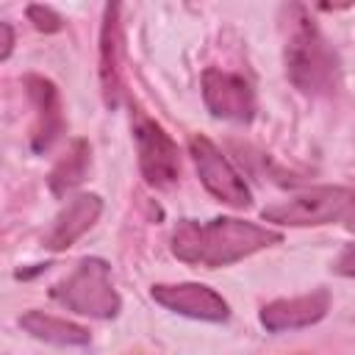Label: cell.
I'll list each match as a JSON object with an SVG mask.
<instances>
[{
  "mask_svg": "<svg viewBox=\"0 0 355 355\" xmlns=\"http://www.w3.org/2000/svg\"><path fill=\"white\" fill-rule=\"evenodd\" d=\"M86 166H89V144L83 139H78L69 147V153L50 172V189H53V194L61 197L69 189H75L83 180V175H86Z\"/></svg>",
  "mask_w": 355,
  "mask_h": 355,
  "instance_id": "5bb4252c",
  "label": "cell"
},
{
  "mask_svg": "<svg viewBox=\"0 0 355 355\" xmlns=\"http://www.w3.org/2000/svg\"><path fill=\"white\" fill-rule=\"evenodd\" d=\"M116 17H119V6H105L103 33H100V83L108 108H116L122 94V31Z\"/></svg>",
  "mask_w": 355,
  "mask_h": 355,
  "instance_id": "7c38bea8",
  "label": "cell"
},
{
  "mask_svg": "<svg viewBox=\"0 0 355 355\" xmlns=\"http://www.w3.org/2000/svg\"><path fill=\"white\" fill-rule=\"evenodd\" d=\"M0 31H3V50H0V58L6 61V58L11 55V47H14V31H11V25H8V22H3V25H0Z\"/></svg>",
  "mask_w": 355,
  "mask_h": 355,
  "instance_id": "e0dca14e",
  "label": "cell"
},
{
  "mask_svg": "<svg viewBox=\"0 0 355 355\" xmlns=\"http://www.w3.org/2000/svg\"><path fill=\"white\" fill-rule=\"evenodd\" d=\"M133 136H136L139 166L144 180L155 189L175 186L180 178V150L172 141V136L144 111L133 114Z\"/></svg>",
  "mask_w": 355,
  "mask_h": 355,
  "instance_id": "5b68a950",
  "label": "cell"
},
{
  "mask_svg": "<svg viewBox=\"0 0 355 355\" xmlns=\"http://www.w3.org/2000/svg\"><path fill=\"white\" fill-rule=\"evenodd\" d=\"M294 14L297 19L286 42V72L300 92L330 94L338 86V61L305 8L294 6Z\"/></svg>",
  "mask_w": 355,
  "mask_h": 355,
  "instance_id": "7a4b0ae2",
  "label": "cell"
},
{
  "mask_svg": "<svg viewBox=\"0 0 355 355\" xmlns=\"http://www.w3.org/2000/svg\"><path fill=\"white\" fill-rule=\"evenodd\" d=\"M100 211H103V200L97 194H78V197H72L61 208V214L53 219L50 230L44 233V247L53 250V252L72 247L97 222Z\"/></svg>",
  "mask_w": 355,
  "mask_h": 355,
  "instance_id": "8fae6325",
  "label": "cell"
},
{
  "mask_svg": "<svg viewBox=\"0 0 355 355\" xmlns=\"http://www.w3.org/2000/svg\"><path fill=\"white\" fill-rule=\"evenodd\" d=\"M330 308V294L324 288H316L311 294L302 297H291V300H275L269 305H263L261 311V324L269 333H283V330H297V327H308L316 324Z\"/></svg>",
  "mask_w": 355,
  "mask_h": 355,
  "instance_id": "30bf717a",
  "label": "cell"
},
{
  "mask_svg": "<svg viewBox=\"0 0 355 355\" xmlns=\"http://www.w3.org/2000/svg\"><path fill=\"white\" fill-rule=\"evenodd\" d=\"M25 89H28V97L36 108V122L31 130V147H33V153H47L58 141V136L64 133V114H61L58 89L53 86V80L42 78V75H28Z\"/></svg>",
  "mask_w": 355,
  "mask_h": 355,
  "instance_id": "9c48e42d",
  "label": "cell"
},
{
  "mask_svg": "<svg viewBox=\"0 0 355 355\" xmlns=\"http://www.w3.org/2000/svg\"><path fill=\"white\" fill-rule=\"evenodd\" d=\"M28 19L33 22L36 31H44V33H55L64 25V19L50 6H28Z\"/></svg>",
  "mask_w": 355,
  "mask_h": 355,
  "instance_id": "9a60e30c",
  "label": "cell"
},
{
  "mask_svg": "<svg viewBox=\"0 0 355 355\" xmlns=\"http://www.w3.org/2000/svg\"><path fill=\"white\" fill-rule=\"evenodd\" d=\"M19 324L42 338V341H50V344H58V347H86L89 344V330L80 327V324H72L67 319H58V316H50V313H42V311H28Z\"/></svg>",
  "mask_w": 355,
  "mask_h": 355,
  "instance_id": "4fadbf2b",
  "label": "cell"
},
{
  "mask_svg": "<svg viewBox=\"0 0 355 355\" xmlns=\"http://www.w3.org/2000/svg\"><path fill=\"white\" fill-rule=\"evenodd\" d=\"M189 155L197 166V175L202 180V186L222 202L233 205V208H250L252 202V194H250V186L244 183V178L233 169V164L219 153V147L194 133L189 139Z\"/></svg>",
  "mask_w": 355,
  "mask_h": 355,
  "instance_id": "8992f818",
  "label": "cell"
},
{
  "mask_svg": "<svg viewBox=\"0 0 355 355\" xmlns=\"http://www.w3.org/2000/svg\"><path fill=\"white\" fill-rule=\"evenodd\" d=\"M153 300L166 311H175L191 319H205V322H225L230 313L222 294H216L202 283H172V286L161 283V286H153Z\"/></svg>",
  "mask_w": 355,
  "mask_h": 355,
  "instance_id": "ba28073f",
  "label": "cell"
},
{
  "mask_svg": "<svg viewBox=\"0 0 355 355\" xmlns=\"http://www.w3.org/2000/svg\"><path fill=\"white\" fill-rule=\"evenodd\" d=\"M202 100H205L208 111L219 119L250 122L255 116V92L236 72L205 69L202 72Z\"/></svg>",
  "mask_w": 355,
  "mask_h": 355,
  "instance_id": "52a82bcc",
  "label": "cell"
},
{
  "mask_svg": "<svg viewBox=\"0 0 355 355\" xmlns=\"http://www.w3.org/2000/svg\"><path fill=\"white\" fill-rule=\"evenodd\" d=\"M266 222L305 227V225H327L341 222L344 227L355 230V189L347 186H319L277 205L263 208L261 214Z\"/></svg>",
  "mask_w": 355,
  "mask_h": 355,
  "instance_id": "277c9868",
  "label": "cell"
},
{
  "mask_svg": "<svg viewBox=\"0 0 355 355\" xmlns=\"http://www.w3.org/2000/svg\"><path fill=\"white\" fill-rule=\"evenodd\" d=\"M283 236L266 225L244 222L236 216H216L208 222L183 219L172 230V252L191 266H230L263 247L277 244Z\"/></svg>",
  "mask_w": 355,
  "mask_h": 355,
  "instance_id": "6da1fadb",
  "label": "cell"
},
{
  "mask_svg": "<svg viewBox=\"0 0 355 355\" xmlns=\"http://www.w3.org/2000/svg\"><path fill=\"white\" fill-rule=\"evenodd\" d=\"M338 275L344 277H355V244H347L341 250V255L336 258V266H333Z\"/></svg>",
  "mask_w": 355,
  "mask_h": 355,
  "instance_id": "2e32d148",
  "label": "cell"
},
{
  "mask_svg": "<svg viewBox=\"0 0 355 355\" xmlns=\"http://www.w3.org/2000/svg\"><path fill=\"white\" fill-rule=\"evenodd\" d=\"M50 297L67 311L92 319H111L119 313V294L111 283V269L100 258H83L61 283L50 288Z\"/></svg>",
  "mask_w": 355,
  "mask_h": 355,
  "instance_id": "3957f363",
  "label": "cell"
}]
</instances>
